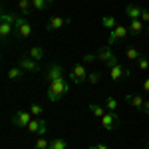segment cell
Instances as JSON below:
<instances>
[{
    "label": "cell",
    "mask_w": 149,
    "mask_h": 149,
    "mask_svg": "<svg viewBox=\"0 0 149 149\" xmlns=\"http://www.w3.org/2000/svg\"><path fill=\"white\" fill-rule=\"evenodd\" d=\"M88 149H109L107 145H103V143H93V145H90Z\"/></svg>",
    "instance_id": "obj_32"
},
{
    "label": "cell",
    "mask_w": 149,
    "mask_h": 149,
    "mask_svg": "<svg viewBox=\"0 0 149 149\" xmlns=\"http://www.w3.org/2000/svg\"><path fill=\"white\" fill-rule=\"evenodd\" d=\"M127 34H129V28H125V26H115L113 30L109 32V40H107V46H111L115 40H123V38H127Z\"/></svg>",
    "instance_id": "obj_8"
},
{
    "label": "cell",
    "mask_w": 149,
    "mask_h": 149,
    "mask_svg": "<svg viewBox=\"0 0 149 149\" xmlns=\"http://www.w3.org/2000/svg\"><path fill=\"white\" fill-rule=\"evenodd\" d=\"M22 72L24 70L20 68V66H18V68H10L8 70V78H10V80H20V78H22Z\"/></svg>",
    "instance_id": "obj_24"
},
{
    "label": "cell",
    "mask_w": 149,
    "mask_h": 149,
    "mask_svg": "<svg viewBox=\"0 0 149 149\" xmlns=\"http://www.w3.org/2000/svg\"><path fill=\"white\" fill-rule=\"evenodd\" d=\"M141 12H143V8H139V6H133V4H129L125 8V14L129 20H141Z\"/></svg>",
    "instance_id": "obj_13"
},
{
    "label": "cell",
    "mask_w": 149,
    "mask_h": 149,
    "mask_svg": "<svg viewBox=\"0 0 149 149\" xmlns=\"http://www.w3.org/2000/svg\"><path fill=\"white\" fill-rule=\"evenodd\" d=\"M28 131L34 133V135H38V137H44L46 131H48V125H46V121H44L42 117H34V119L28 123Z\"/></svg>",
    "instance_id": "obj_5"
},
{
    "label": "cell",
    "mask_w": 149,
    "mask_h": 149,
    "mask_svg": "<svg viewBox=\"0 0 149 149\" xmlns=\"http://www.w3.org/2000/svg\"><path fill=\"white\" fill-rule=\"evenodd\" d=\"M141 22H149V10H145V8L141 12Z\"/></svg>",
    "instance_id": "obj_33"
},
{
    "label": "cell",
    "mask_w": 149,
    "mask_h": 149,
    "mask_svg": "<svg viewBox=\"0 0 149 149\" xmlns=\"http://www.w3.org/2000/svg\"><path fill=\"white\" fill-rule=\"evenodd\" d=\"M66 24H70V18H62V16H54V18H50L46 24V30L48 32H54V30H60V28H64Z\"/></svg>",
    "instance_id": "obj_10"
},
{
    "label": "cell",
    "mask_w": 149,
    "mask_h": 149,
    "mask_svg": "<svg viewBox=\"0 0 149 149\" xmlns=\"http://www.w3.org/2000/svg\"><path fill=\"white\" fill-rule=\"evenodd\" d=\"M143 92H145V93H149V78H147L145 81H143Z\"/></svg>",
    "instance_id": "obj_35"
},
{
    "label": "cell",
    "mask_w": 149,
    "mask_h": 149,
    "mask_svg": "<svg viewBox=\"0 0 149 149\" xmlns=\"http://www.w3.org/2000/svg\"><path fill=\"white\" fill-rule=\"evenodd\" d=\"M50 143H52V141H48V139H44V137H38L34 149H50Z\"/></svg>",
    "instance_id": "obj_28"
},
{
    "label": "cell",
    "mask_w": 149,
    "mask_h": 149,
    "mask_svg": "<svg viewBox=\"0 0 149 149\" xmlns=\"http://www.w3.org/2000/svg\"><path fill=\"white\" fill-rule=\"evenodd\" d=\"M30 58L32 60H36V62H40V60H44V48H40V46H34V48H30Z\"/></svg>",
    "instance_id": "obj_19"
},
{
    "label": "cell",
    "mask_w": 149,
    "mask_h": 149,
    "mask_svg": "<svg viewBox=\"0 0 149 149\" xmlns=\"http://www.w3.org/2000/svg\"><path fill=\"white\" fill-rule=\"evenodd\" d=\"M102 24L105 26V28H107V30H109V32H111L115 26H117V22H115L113 16H103V18H102Z\"/></svg>",
    "instance_id": "obj_23"
},
{
    "label": "cell",
    "mask_w": 149,
    "mask_h": 149,
    "mask_svg": "<svg viewBox=\"0 0 149 149\" xmlns=\"http://www.w3.org/2000/svg\"><path fill=\"white\" fill-rule=\"evenodd\" d=\"M50 2H52V0H32V8L38 10V12H42L50 6Z\"/></svg>",
    "instance_id": "obj_21"
},
{
    "label": "cell",
    "mask_w": 149,
    "mask_h": 149,
    "mask_svg": "<svg viewBox=\"0 0 149 149\" xmlns=\"http://www.w3.org/2000/svg\"><path fill=\"white\" fill-rule=\"evenodd\" d=\"M100 121H102V127H103V129L111 131V129H115V127L119 125V115L115 113V111H107V113L103 115Z\"/></svg>",
    "instance_id": "obj_7"
},
{
    "label": "cell",
    "mask_w": 149,
    "mask_h": 149,
    "mask_svg": "<svg viewBox=\"0 0 149 149\" xmlns=\"http://www.w3.org/2000/svg\"><path fill=\"white\" fill-rule=\"evenodd\" d=\"M88 81H90L92 86L100 84V81H102V74H100V72H90V74H88Z\"/></svg>",
    "instance_id": "obj_26"
},
{
    "label": "cell",
    "mask_w": 149,
    "mask_h": 149,
    "mask_svg": "<svg viewBox=\"0 0 149 149\" xmlns=\"http://www.w3.org/2000/svg\"><path fill=\"white\" fill-rule=\"evenodd\" d=\"M12 32H14V24L0 22V36H2V40H4V42H8V38L12 36Z\"/></svg>",
    "instance_id": "obj_15"
},
{
    "label": "cell",
    "mask_w": 149,
    "mask_h": 149,
    "mask_svg": "<svg viewBox=\"0 0 149 149\" xmlns=\"http://www.w3.org/2000/svg\"><path fill=\"white\" fill-rule=\"evenodd\" d=\"M18 66L24 70V72H40V62H36L32 58H20L18 60Z\"/></svg>",
    "instance_id": "obj_9"
},
{
    "label": "cell",
    "mask_w": 149,
    "mask_h": 149,
    "mask_svg": "<svg viewBox=\"0 0 149 149\" xmlns=\"http://www.w3.org/2000/svg\"><path fill=\"white\" fill-rule=\"evenodd\" d=\"M143 30H145V26H143L141 20H131V22H129V34L137 36V34H141Z\"/></svg>",
    "instance_id": "obj_16"
},
{
    "label": "cell",
    "mask_w": 149,
    "mask_h": 149,
    "mask_svg": "<svg viewBox=\"0 0 149 149\" xmlns=\"http://www.w3.org/2000/svg\"><path fill=\"white\" fill-rule=\"evenodd\" d=\"M28 111L34 115V117H40V115H42V111H44V107H42V105H38V103H32V105L28 107Z\"/></svg>",
    "instance_id": "obj_29"
},
{
    "label": "cell",
    "mask_w": 149,
    "mask_h": 149,
    "mask_svg": "<svg viewBox=\"0 0 149 149\" xmlns=\"http://www.w3.org/2000/svg\"><path fill=\"white\" fill-rule=\"evenodd\" d=\"M125 58H127V60H131V62H139V58H141V52H139L137 48L129 46V48L125 50Z\"/></svg>",
    "instance_id": "obj_18"
},
{
    "label": "cell",
    "mask_w": 149,
    "mask_h": 149,
    "mask_svg": "<svg viewBox=\"0 0 149 149\" xmlns=\"http://www.w3.org/2000/svg\"><path fill=\"white\" fill-rule=\"evenodd\" d=\"M50 149H68V141L66 139H54L50 143Z\"/></svg>",
    "instance_id": "obj_25"
},
{
    "label": "cell",
    "mask_w": 149,
    "mask_h": 149,
    "mask_svg": "<svg viewBox=\"0 0 149 149\" xmlns=\"http://www.w3.org/2000/svg\"><path fill=\"white\" fill-rule=\"evenodd\" d=\"M60 78H64V70H62V66H58V64L50 66V70L46 72V81H48V84H52V81L60 80Z\"/></svg>",
    "instance_id": "obj_12"
},
{
    "label": "cell",
    "mask_w": 149,
    "mask_h": 149,
    "mask_svg": "<svg viewBox=\"0 0 149 149\" xmlns=\"http://www.w3.org/2000/svg\"><path fill=\"white\" fill-rule=\"evenodd\" d=\"M18 10L22 12L24 16H28V14H32V0H18Z\"/></svg>",
    "instance_id": "obj_17"
},
{
    "label": "cell",
    "mask_w": 149,
    "mask_h": 149,
    "mask_svg": "<svg viewBox=\"0 0 149 149\" xmlns=\"http://www.w3.org/2000/svg\"><path fill=\"white\" fill-rule=\"evenodd\" d=\"M145 32H147V36H149V26H147V28H145Z\"/></svg>",
    "instance_id": "obj_36"
},
{
    "label": "cell",
    "mask_w": 149,
    "mask_h": 149,
    "mask_svg": "<svg viewBox=\"0 0 149 149\" xmlns=\"http://www.w3.org/2000/svg\"><path fill=\"white\" fill-rule=\"evenodd\" d=\"M68 92H70V84L66 81V78H60V80L48 84V100L50 102H60Z\"/></svg>",
    "instance_id": "obj_1"
},
{
    "label": "cell",
    "mask_w": 149,
    "mask_h": 149,
    "mask_svg": "<svg viewBox=\"0 0 149 149\" xmlns=\"http://www.w3.org/2000/svg\"><path fill=\"white\" fill-rule=\"evenodd\" d=\"M109 78H111L113 81H119L121 78L125 80V78H129V70L123 68L121 64H117V66H113V68L109 70Z\"/></svg>",
    "instance_id": "obj_11"
},
{
    "label": "cell",
    "mask_w": 149,
    "mask_h": 149,
    "mask_svg": "<svg viewBox=\"0 0 149 149\" xmlns=\"http://www.w3.org/2000/svg\"><path fill=\"white\" fill-rule=\"evenodd\" d=\"M139 70H141V72H149V60L145 56L139 58Z\"/></svg>",
    "instance_id": "obj_30"
},
{
    "label": "cell",
    "mask_w": 149,
    "mask_h": 149,
    "mask_svg": "<svg viewBox=\"0 0 149 149\" xmlns=\"http://www.w3.org/2000/svg\"><path fill=\"white\" fill-rule=\"evenodd\" d=\"M95 56H97V60H102L103 64H105V68H107V70H111L113 66H117V64H119V62H117V58H115V54L111 52V46L100 48Z\"/></svg>",
    "instance_id": "obj_2"
},
{
    "label": "cell",
    "mask_w": 149,
    "mask_h": 149,
    "mask_svg": "<svg viewBox=\"0 0 149 149\" xmlns=\"http://www.w3.org/2000/svg\"><path fill=\"white\" fill-rule=\"evenodd\" d=\"M90 111H92V115L100 117V119L107 113V109H105V107H102V105H97V103H92V105H90Z\"/></svg>",
    "instance_id": "obj_20"
},
{
    "label": "cell",
    "mask_w": 149,
    "mask_h": 149,
    "mask_svg": "<svg viewBox=\"0 0 149 149\" xmlns=\"http://www.w3.org/2000/svg\"><path fill=\"white\" fill-rule=\"evenodd\" d=\"M88 70H86V66L84 64H76L74 68H72V72H70V81L72 84H81V81H88Z\"/></svg>",
    "instance_id": "obj_4"
},
{
    "label": "cell",
    "mask_w": 149,
    "mask_h": 149,
    "mask_svg": "<svg viewBox=\"0 0 149 149\" xmlns=\"http://www.w3.org/2000/svg\"><path fill=\"white\" fill-rule=\"evenodd\" d=\"M16 20H18V16H16V14H10V12H2V18H0V22L16 24Z\"/></svg>",
    "instance_id": "obj_27"
},
{
    "label": "cell",
    "mask_w": 149,
    "mask_h": 149,
    "mask_svg": "<svg viewBox=\"0 0 149 149\" xmlns=\"http://www.w3.org/2000/svg\"><path fill=\"white\" fill-rule=\"evenodd\" d=\"M117 105L119 103H117V100H115L113 95H107L105 97V109L107 111H117Z\"/></svg>",
    "instance_id": "obj_22"
},
{
    "label": "cell",
    "mask_w": 149,
    "mask_h": 149,
    "mask_svg": "<svg viewBox=\"0 0 149 149\" xmlns=\"http://www.w3.org/2000/svg\"><path fill=\"white\" fill-rule=\"evenodd\" d=\"M95 60H97V56H93V54H86V56H84V62H88V64H92Z\"/></svg>",
    "instance_id": "obj_31"
},
{
    "label": "cell",
    "mask_w": 149,
    "mask_h": 149,
    "mask_svg": "<svg viewBox=\"0 0 149 149\" xmlns=\"http://www.w3.org/2000/svg\"><path fill=\"white\" fill-rule=\"evenodd\" d=\"M34 119V115L30 113V111H26V109H18L14 117H12V123L16 127H28V123Z\"/></svg>",
    "instance_id": "obj_6"
},
{
    "label": "cell",
    "mask_w": 149,
    "mask_h": 149,
    "mask_svg": "<svg viewBox=\"0 0 149 149\" xmlns=\"http://www.w3.org/2000/svg\"><path fill=\"white\" fill-rule=\"evenodd\" d=\"M143 113H149V100H145V103H143V109H141Z\"/></svg>",
    "instance_id": "obj_34"
},
{
    "label": "cell",
    "mask_w": 149,
    "mask_h": 149,
    "mask_svg": "<svg viewBox=\"0 0 149 149\" xmlns=\"http://www.w3.org/2000/svg\"><path fill=\"white\" fill-rule=\"evenodd\" d=\"M125 102H129L133 107H137L139 111L143 109V103H145V100L141 97V95H137V93H127L125 95Z\"/></svg>",
    "instance_id": "obj_14"
},
{
    "label": "cell",
    "mask_w": 149,
    "mask_h": 149,
    "mask_svg": "<svg viewBox=\"0 0 149 149\" xmlns=\"http://www.w3.org/2000/svg\"><path fill=\"white\" fill-rule=\"evenodd\" d=\"M32 34H34V28L26 22L24 18H18L16 24H14V36H16L18 40H26V38H30Z\"/></svg>",
    "instance_id": "obj_3"
}]
</instances>
